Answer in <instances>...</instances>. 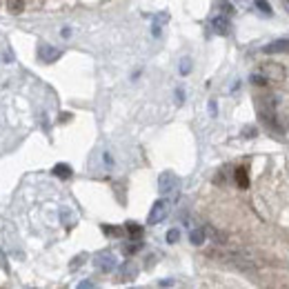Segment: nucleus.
Returning a JSON list of instances; mask_svg holds the SVG:
<instances>
[{
	"instance_id": "13",
	"label": "nucleus",
	"mask_w": 289,
	"mask_h": 289,
	"mask_svg": "<svg viewBox=\"0 0 289 289\" xmlns=\"http://www.w3.org/2000/svg\"><path fill=\"white\" fill-rule=\"evenodd\" d=\"M25 2H22V0H9V2H7V11H9V14H14V16H18V14H22V11H25Z\"/></svg>"
},
{
	"instance_id": "10",
	"label": "nucleus",
	"mask_w": 289,
	"mask_h": 289,
	"mask_svg": "<svg viewBox=\"0 0 289 289\" xmlns=\"http://www.w3.org/2000/svg\"><path fill=\"white\" fill-rule=\"evenodd\" d=\"M234 180H236V185L240 187V189H247V187H249V173H247V167H238L236 171H234Z\"/></svg>"
},
{
	"instance_id": "23",
	"label": "nucleus",
	"mask_w": 289,
	"mask_h": 289,
	"mask_svg": "<svg viewBox=\"0 0 289 289\" xmlns=\"http://www.w3.org/2000/svg\"><path fill=\"white\" fill-rule=\"evenodd\" d=\"M252 83L258 85V87H263V85H267V80L263 78V76H258V74H252Z\"/></svg>"
},
{
	"instance_id": "17",
	"label": "nucleus",
	"mask_w": 289,
	"mask_h": 289,
	"mask_svg": "<svg viewBox=\"0 0 289 289\" xmlns=\"http://www.w3.org/2000/svg\"><path fill=\"white\" fill-rule=\"evenodd\" d=\"M189 71H191V60L189 58H183V60H180V74L187 76Z\"/></svg>"
},
{
	"instance_id": "19",
	"label": "nucleus",
	"mask_w": 289,
	"mask_h": 289,
	"mask_svg": "<svg viewBox=\"0 0 289 289\" xmlns=\"http://www.w3.org/2000/svg\"><path fill=\"white\" fill-rule=\"evenodd\" d=\"M256 7H258L260 11H263V14L272 16V5H269V2H263V0H258V2H256Z\"/></svg>"
},
{
	"instance_id": "7",
	"label": "nucleus",
	"mask_w": 289,
	"mask_h": 289,
	"mask_svg": "<svg viewBox=\"0 0 289 289\" xmlns=\"http://www.w3.org/2000/svg\"><path fill=\"white\" fill-rule=\"evenodd\" d=\"M136 276H138V265L134 263V260H127V263H122V267L118 269V280H120V283L134 280Z\"/></svg>"
},
{
	"instance_id": "15",
	"label": "nucleus",
	"mask_w": 289,
	"mask_h": 289,
	"mask_svg": "<svg viewBox=\"0 0 289 289\" xmlns=\"http://www.w3.org/2000/svg\"><path fill=\"white\" fill-rule=\"evenodd\" d=\"M140 247H142V242H140V240H132L129 245H125V254H127V256H132V254L140 252Z\"/></svg>"
},
{
	"instance_id": "1",
	"label": "nucleus",
	"mask_w": 289,
	"mask_h": 289,
	"mask_svg": "<svg viewBox=\"0 0 289 289\" xmlns=\"http://www.w3.org/2000/svg\"><path fill=\"white\" fill-rule=\"evenodd\" d=\"M256 109H258L260 120H263L269 129H273V132H278V134L287 132V120H283V116H278V111H276V98H273V96L256 98Z\"/></svg>"
},
{
	"instance_id": "14",
	"label": "nucleus",
	"mask_w": 289,
	"mask_h": 289,
	"mask_svg": "<svg viewBox=\"0 0 289 289\" xmlns=\"http://www.w3.org/2000/svg\"><path fill=\"white\" fill-rule=\"evenodd\" d=\"M125 231H127V234H129L132 238H140V236H142V227L138 225V222H132V221L125 225Z\"/></svg>"
},
{
	"instance_id": "18",
	"label": "nucleus",
	"mask_w": 289,
	"mask_h": 289,
	"mask_svg": "<svg viewBox=\"0 0 289 289\" xmlns=\"http://www.w3.org/2000/svg\"><path fill=\"white\" fill-rule=\"evenodd\" d=\"M242 136H245V138H256L258 136V129L254 125H247L245 129H242Z\"/></svg>"
},
{
	"instance_id": "11",
	"label": "nucleus",
	"mask_w": 289,
	"mask_h": 289,
	"mask_svg": "<svg viewBox=\"0 0 289 289\" xmlns=\"http://www.w3.org/2000/svg\"><path fill=\"white\" fill-rule=\"evenodd\" d=\"M71 167H69L67 163H58L56 167H53V176H58V178H63V180H67V178H71Z\"/></svg>"
},
{
	"instance_id": "2",
	"label": "nucleus",
	"mask_w": 289,
	"mask_h": 289,
	"mask_svg": "<svg viewBox=\"0 0 289 289\" xmlns=\"http://www.w3.org/2000/svg\"><path fill=\"white\" fill-rule=\"evenodd\" d=\"M258 76H263L267 83H280V80H285V67L278 63H265L260 65Z\"/></svg>"
},
{
	"instance_id": "24",
	"label": "nucleus",
	"mask_w": 289,
	"mask_h": 289,
	"mask_svg": "<svg viewBox=\"0 0 289 289\" xmlns=\"http://www.w3.org/2000/svg\"><path fill=\"white\" fill-rule=\"evenodd\" d=\"M221 9H225V14H234V5H231V2H221Z\"/></svg>"
},
{
	"instance_id": "12",
	"label": "nucleus",
	"mask_w": 289,
	"mask_h": 289,
	"mask_svg": "<svg viewBox=\"0 0 289 289\" xmlns=\"http://www.w3.org/2000/svg\"><path fill=\"white\" fill-rule=\"evenodd\" d=\"M205 227H198V229H191V234H189V240H191V245H196V247H200L203 242H205Z\"/></svg>"
},
{
	"instance_id": "26",
	"label": "nucleus",
	"mask_w": 289,
	"mask_h": 289,
	"mask_svg": "<svg viewBox=\"0 0 289 289\" xmlns=\"http://www.w3.org/2000/svg\"><path fill=\"white\" fill-rule=\"evenodd\" d=\"M285 9H287V11H289V2H285Z\"/></svg>"
},
{
	"instance_id": "3",
	"label": "nucleus",
	"mask_w": 289,
	"mask_h": 289,
	"mask_svg": "<svg viewBox=\"0 0 289 289\" xmlns=\"http://www.w3.org/2000/svg\"><path fill=\"white\" fill-rule=\"evenodd\" d=\"M178 185H180V180L173 171H163L158 176V191L160 194H173V191L178 189Z\"/></svg>"
},
{
	"instance_id": "4",
	"label": "nucleus",
	"mask_w": 289,
	"mask_h": 289,
	"mask_svg": "<svg viewBox=\"0 0 289 289\" xmlns=\"http://www.w3.org/2000/svg\"><path fill=\"white\" fill-rule=\"evenodd\" d=\"M167 216H169V200H156L147 216V222L149 225H158V222H163Z\"/></svg>"
},
{
	"instance_id": "25",
	"label": "nucleus",
	"mask_w": 289,
	"mask_h": 289,
	"mask_svg": "<svg viewBox=\"0 0 289 289\" xmlns=\"http://www.w3.org/2000/svg\"><path fill=\"white\" fill-rule=\"evenodd\" d=\"M209 111H211V116H216V102H214V100L209 102Z\"/></svg>"
},
{
	"instance_id": "8",
	"label": "nucleus",
	"mask_w": 289,
	"mask_h": 289,
	"mask_svg": "<svg viewBox=\"0 0 289 289\" xmlns=\"http://www.w3.org/2000/svg\"><path fill=\"white\" fill-rule=\"evenodd\" d=\"M263 51L265 53H285V51H289V40H287V38L273 40V42H269V45H265Z\"/></svg>"
},
{
	"instance_id": "6",
	"label": "nucleus",
	"mask_w": 289,
	"mask_h": 289,
	"mask_svg": "<svg viewBox=\"0 0 289 289\" xmlns=\"http://www.w3.org/2000/svg\"><path fill=\"white\" fill-rule=\"evenodd\" d=\"M63 56V51H60V49L58 47H51V45H40V47H38V58H40L42 63H56L58 58Z\"/></svg>"
},
{
	"instance_id": "16",
	"label": "nucleus",
	"mask_w": 289,
	"mask_h": 289,
	"mask_svg": "<svg viewBox=\"0 0 289 289\" xmlns=\"http://www.w3.org/2000/svg\"><path fill=\"white\" fill-rule=\"evenodd\" d=\"M102 231L107 236H122V229L120 227H111V225H102Z\"/></svg>"
},
{
	"instance_id": "9",
	"label": "nucleus",
	"mask_w": 289,
	"mask_h": 289,
	"mask_svg": "<svg viewBox=\"0 0 289 289\" xmlns=\"http://www.w3.org/2000/svg\"><path fill=\"white\" fill-rule=\"evenodd\" d=\"M211 29H214L216 34H221V36H227V34H229V18L216 16L214 20H211Z\"/></svg>"
},
{
	"instance_id": "20",
	"label": "nucleus",
	"mask_w": 289,
	"mask_h": 289,
	"mask_svg": "<svg viewBox=\"0 0 289 289\" xmlns=\"http://www.w3.org/2000/svg\"><path fill=\"white\" fill-rule=\"evenodd\" d=\"M87 260V254H80V256H76L74 258V263H71V269H78V267H83V263Z\"/></svg>"
},
{
	"instance_id": "22",
	"label": "nucleus",
	"mask_w": 289,
	"mask_h": 289,
	"mask_svg": "<svg viewBox=\"0 0 289 289\" xmlns=\"http://www.w3.org/2000/svg\"><path fill=\"white\" fill-rule=\"evenodd\" d=\"M76 289H98V285H96L94 280H83V283H78Z\"/></svg>"
},
{
	"instance_id": "5",
	"label": "nucleus",
	"mask_w": 289,
	"mask_h": 289,
	"mask_svg": "<svg viewBox=\"0 0 289 289\" xmlns=\"http://www.w3.org/2000/svg\"><path fill=\"white\" fill-rule=\"evenodd\" d=\"M94 265H96V269H98V272L109 273V272H114V269H116V256L111 252H100L98 256H96Z\"/></svg>"
},
{
	"instance_id": "21",
	"label": "nucleus",
	"mask_w": 289,
	"mask_h": 289,
	"mask_svg": "<svg viewBox=\"0 0 289 289\" xmlns=\"http://www.w3.org/2000/svg\"><path fill=\"white\" fill-rule=\"evenodd\" d=\"M180 238V231L178 229H169L167 231V242H178Z\"/></svg>"
}]
</instances>
